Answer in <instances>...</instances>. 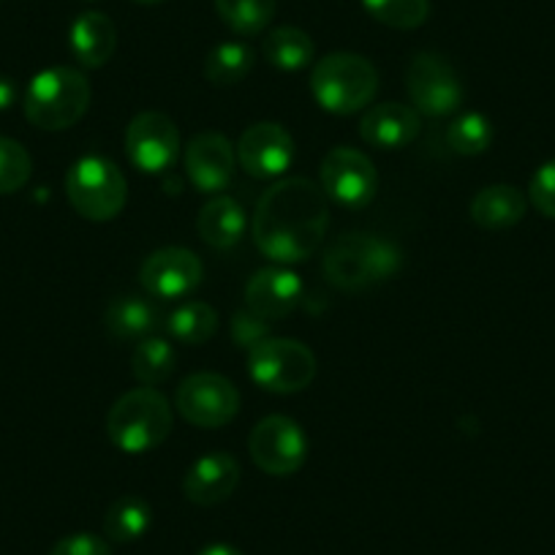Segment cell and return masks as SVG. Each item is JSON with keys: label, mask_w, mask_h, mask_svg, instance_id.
<instances>
[{"label": "cell", "mask_w": 555, "mask_h": 555, "mask_svg": "<svg viewBox=\"0 0 555 555\" xmlns=\"http://www.w3.org/2000/svg\"><path fill=\"white\" fill-rule=\"evenodd\" d=\"M405 90L416 112L447 117L463 104V82L455 68L436 52H416L405 68Z\"/></svg>", "instance_id": "cell-8"}, {"label": "cell", "mask_w": 555, "mask_h": 555, "mask_svg": "<svg viewBox=\"0 0 555 555\" xmlns=\"http://www.w3.org/2000/svg\"><path fill=\"white\" fill-rule=\"evenodd\" d=\"M185 172L202 194H221L234 178V147L223 133H196L185 147Z\"/></svg>", "instance_id": "cell-15"}, {"label": "cell", "mask_w": 555, "mask_h": 555, "mask_svg": "<svg viewBox=\"0 0 555 555\" xmlns=\"http://www.w3.org/2000/svg\"><path fill=\"white\" fill-rule=\"evenodd\" d=\"M137 3H142V7H156V3H164V0H137Z\"/></svg>", "instance_id": "cell-37"}, {"label": "cell", "mask_w": 555, "mask_h": 555, "mask_svg": "<svg viewBox=\"0 0 555 555\" xmlns=\"http://www.w3.org/2000/svg\"><path fill=\"white\" fill-rule=\"evenodd\" d=\"M17 99V88H14L12 79H3L0 77V109H9Z\"/></svg>", "instance_id": "cell-35"}, {"label": "cell", "mask_w": 555, "mask_h": 555, "mask_svg": "<svg viewBox=\"0 0 555 555\" xmlns=\"http://www.w3.org/2000/svg\"><path fill=\"white\" fill-rule=\"evenodd\" d=\"M300 300L302 281L284 267H264V270L254 272L245 286V306L267 322L286 319L300 306Z\"/></svg>", "instance_id": "cell-16"}, {"label": "cell", "mask_w": 555, "mask_h": 555, "mask_svg": "<svg viewBox=\"0 0 555 555\" xmlns=\"http://www.w3.org/2000/svg\"><path fill=\"white\" fill-rule=\"evenodd\" d=\"M420 131H423L420 112L414 106L398 104V101L371 106L360 120V137L378 151H400V147L411 145Z\"/></svg>", "instance_id": "cell-17"}, {"label": "cell", "mask_w": 555, "mask_h": 555, "mask_svg": "<svg viewBox=\"0 0 555 555\" xmlns=\"http://www.w3.org/2000/svg\"><path fill=\"white\" fill-rule=\"evenodd\" d=\"M322 191L335 205L362 210L376 199L378 172L365 153L354 147H333L322 158Z\"/></svg>", "instance_id": "cell-11"}, {"label": "cell", "mask_w": 555, "mask_h": 555, "mask_svg": "<svg viewBox=\"0 0 555 555\" xmlns=\"http://www.w3.org/2000/svg\"><path fill=\"white\" fill-rule=\"evenodd\" d=\"M196 229L199 237L205 240L210 248L227 250L240 243L245 234V210L237 199L232 196H212L196 218Z\"/></svg>", "instance_id": "cell-21"}, {"label": "cell", "mask_w": 555, "mask_h": 555, "mask_svg": "<svg viewBox=\"0 0 555 555\" xmlns=\"http://www.w3.org/2000/svg\"><path fill=\"white\" fill-rule=\"evenodd\" d=\"M196 555H243L237 547H232V544H223V542H216V544H207V547H202Z\"/></svg>", "instance_id": "cell-36"}, {"label": "cell", "mask_w": 555, "mask_h": 555, "mask_svg": "<svg viewBox=\"0 0 555 555\" xmlns=\"http://www.w3.org/2000/svg\"><path fill=\"white\" fill-rule=\"evenodd\" d=\"M50 555H112V550L95 533H72V537H63L50 550Z\"/></svg>", "instance_id": "cell-34"}, {"label": "cell", "mask_w": 555, "mask_h": 555, "mask_svg": "<svg viewBox=\"0 0 555 555\" xmlns=\"http://www.w3.org/2000/svg\"><path fill=\"white\" fill-rule=\"evenodd\" d=\"M180 416L196 428H223L237 416L240 392L221 373H194L175 395Z\"/></svg>", "instance_id": "cell-9"}, {"label": "cell", "mask_w": 555, "mask_h": 555, "mask_svg": "<svg viewBox=\"0 0 555 555\" xmlns=\"http://www.w3.org/2000/svg\"><path fill=\"white\" fill-rule=\"evenodd\" d=\"M240 485V463L229 452H207L189 468L183 493L196 506L223 504Z\"/></svg>", "instance_id": "cell-18"}, {"label": "cell", "mask_w": 555, "mask_h": 555, "mask_svg": "<svg viewBox=\"0 0 555 555\" xmlns=\"http://www.w3.org/2000/svg\"><path fill=\"white\" fill-rule=\"evenodd\" d=\"M267 319L256 317L250 308H245V311L234 313L232 319V338L237 340L240 346H248V349H254L256 344H261V340L267 338Z\"/></svg>", "instance_id": "cell-33"}, {"label": "cell", "mask_w": 555, "mask_h": 555, "mask_svg": "<svg viewBox=\"0 0 555 555\" xmlns=\"http://www.w3.org/2000/svg\"><path fill=\"white\" fill-rule=\"evenodd\" d=\"M202 278H205V267L199 256L178 245L151 254L139 270V284L158 300H183L191 292H196Z\"/></svg>", "instance_id": "cell-13"}, {"label": "cell", "mask_w": 555, "mask_h": 555, "mask_svg": "<svg viewBox=\"0 0 555 555\" xmlns=\"http://www.w3.org/2000/svg\"><path fill=\"white\" fill-rule=\"evenodd\" d=\"M447 142L457 156H479L493 142V126L479 112H468L452 122L450 131H447Z\"/></svg>", "instance_id": "cell-30"}, {"label": "cell", "mask_w": 555, "mask_h": 555, "mask_svg": "<svg viewBox=\"0 0 555 555\" xmlns=\"http://www.w3.org/2000/svg\"><path fill=\"white\" fill-rule=\"evenodd\" d=\"M131 371L142 387H156L175 373V349L169 340L151 335L139 340L131 354Z\"/></svg>", "instance_id": "cell-26"}, {"label": "cell", "mask_w": 555, "mask_h": 555, "mask_svg": "<svg viewBox=\"0 0 555 555\" xmlns=\"http://www.w3.org/2000/svg\"><path fill=\"white\" fill-rule=\"evenodd\" d=\"M330 227L327 194L308 178H286L261 194L254 243L278 264H297L322 248Z\"/></svg>", "instance_id": "cell-1"}, {"label": "cell", "mask_w": 555, "mask_h": 555, "mask_svg": "<svg viewBox=\"0 0 555 555\" xmlns=\"http://www.w3.org/2000/svg\"><path fill=\"white\" fill-rule=\"evenodd\" d=\"M90 106V82L68 66L36 74L25 93V117L41 131H66L77 126Z\"/></svg>", "instance_id": "cell-4"}, {"label": "cell", "mask_w": 555, "mask_h": 555, "mask_svg": "<svg viewBox=\"0 0 555 555\" xmlns=\"http://www.w3.org/2000/svg\"><path fill=\"white\" fill-rule=\"evenodd\" d=\"M104 324L117 340H137L139 344V340L156 335L158 311L145 300V297H115V300L106 306Z\"/></svg>", "instance_id": "cell-22"}, {"label": "cell", "mask_w": 555, "mask_h": 555, "mask_svg": "<svg viewBox=\"0 0 555 555\" xmlns=\"http://www.w3.org/2000/svg\"><path fill=\"white\" fill-rule=\"evenodd\" d=\"M126 153L139 172L162 175L178 162L180 133L172 117L142 112L126 128Z\"/></svg>", "instance_id": "cell-12"}, {"label": "cell", "mask_w": 555, "mask_h": 555, "mask_svg": "<svg viewBox=\"0 0 555 555\" xmlns=\"http://www.w3.org/2000/svg\"><path fill=\"white\" fill-rule=\"evenodd\" d=\"M250 68H254V50L243 41H227L207 55L205 77L218 88H229V85L243 82Z\"/></svg>", "instance_id": "cell-27"}, {"label": "cell", "mask_w": 555, "mask_h": 555, "mask_svg": "<svg viewBox=\"0 0 555 555\" xmlns=\"http://www.w3.org/2000/svg\"><path fill=\"white\" fill-rule=\"evenodd\" d=\"M248 452L256 466L270 477H292L306 463L308 439L295 420L272 414L250 430Z\"/></svg>", "instance_id": "cell-10"}, {"label": "cell", "mask_w": 555, "mask_h": 555, "mask_svg": "<svg viewBox=\"0 0 555 555\" xmlns=\"http://www.w3.org/2000/svg\"><path fill=\"white\" fill-rule=\"evenodd\" d=\"M261 50H264L267 63L281 68V72H300L317 55V47H313L311 36L300 28H289V25L267 34Z\"/></svg>", "instance_id": "cell-23"}, {"label": "cell", "mask_w": 555, "mask_h": 555, "mask_svg": "<svg viewBox=\"0 0 555 555\" xmlns=\"http://www.w3.org/2000/svg\"><path fill=\"white\" fill-rule=\"evenodd\" d=\"M218 17L240 36H256L275 17V0H216Z\"/></svg>", "instance_id": "cell-28"}, {"label": "cell", "mask_w": 555, "mask_h": 555, "mask_svg": "<svg viewBox=\"0 0 555 555\" xmlns=\"http://www.w3.org/2000/svg\"><path fill=\"white\" fill-rule=\"evenodd\" d=\"M295 139L281 122H254L237 145V162L250 178H281L295 164Z\"/></svg>", "instance_id": "cell-14"}, {"label": "cell", "mask_w": 555, "mask_h": 555, "mask_svg": "<svg viewBox=\"0 0 555 555\" xmlns=\"http://www.w3.org/2000/svg\"><path fill=\"white\" fill-rule=\"evenodd\" d=\"M106 434L126 455H145L172 434V409L158 389L139 387L115 400L106 414Z\"/></svg>", "instance_id": "cell-3"}, {"label": "cell", "mask_w": 555, "mask_h": 555, "mask_svg": "<svg viewBox=\"0 0 555 555\" xmlns=\"http://www.w3.org/2000/svg\"><path fill=\"white\" fill-rule=\"evenodd\" d=\"M167 330L178 344L185 346H202L216 335L218 330V313L216 308L207 302L189 300L183 306L175 308L167 319Z\"/></svg>", "instance_id": "cell-25"}, {"label": "cell", "mask_w": 555, "mask_h": 555, "mask_svg": "<svg viewBox=\"0 0 555 555\" xmlns=\"http://www.w3.org/2000/svg\"><path fill=\"white\" fill-rule=\"evenodd\" d=\"M400 248L376 234L351 232L324 250V275L344 292H362L384 284L400 270Z\"/></svg>", "instance_id": "cell-2"}, {"label": "cell", "mask_w": 555, "mask_h": 555, "mask_svg": "<svg viewBox=\"0 0 555 555\" xmlns=\"http://www.w3.org/2000/svg\"><path fill=\"white\" fill-rule=\"evenodd\" d=\"M528 199L544 218H555V158L544 162L533 172L531 185H528Z\"/></svg>", "instance_id": "cell-32"}, {"label": "cell", "mask_w": 555, "mask_h": 555, "mask_svg": "<svg viewBox=\"0 0 555 555\" xmlns=\"http://www.w3.org/2000/svg\"><path fill=\"white\" fill-rule=\"evenodd\" d=\"M311 93L333 115H354L378 93V72L367 57L354 52L324 55L311 72Z\"/></svg>", "instance_id": "cell-5"}, {"label": "cell", "mask_w": 555, "mask_h": 555, "mask_svg": "<svg viewBox=\"0 0 555 555\" xmlns=\"http://www.w3.org/2000/svg\"><path fill=\"white\" fill-rule=\"evenodd\" d=\"M117 47V30L101 12H88L72 25V52L85 68H101L109 63Z\"/></svg>", "instance_id": "cell-20"}, {"label": "cell", "mask_w": 555, "mask_h": 555, "mask_svg": "<svg viewBox=\"0 0 555 555\" xmlns=\"http://www.w3.org/2000/svg\"><path fill=\"white\" fill-rule=\"evenodd\" d=\"M66 196L74 210L95 223L120 216L128 199V183L120 167L104 156H82L66 175Z\"/></svg>", "instance_id": "cell-6"}, {"label": "cell", "mask_w": 555, "mask_h": 555, "mask_svg": "<svg viewBox=\"0 0 555 555\" xmlns=\"http://www.w3.org/2000/svg\"><path fill=\"white\" fill-rule=\"evenodd\" d=\"M248 373L267 392H302L317 376V357L300 340L264 338L248 349Z\"/></svg>", "instance_id": "cell-7"}, {"label": "cell", "mask_w": 555, "mask_h": 555, "mask_svg": "<svg viewBox=\"0 0 555 555\" xmlns=\"http://www.w3.org/2000/svg\"><path fill=\"white\" fill-rule=\"evenodd\" d=\"M30 175H34L30 153L20 145L17 139L0 137V196L23 189Z\"/></svg>", "instance_id": "cell-31"}, {"label": "cell", "mask_w": 555, "mask_h": 555, "mask_svg": "<svg viewBox=\"0 0 555 555\" xmlns=\"http://www.w3.org/2000/svg\"><path fill=\"white\" fill-rule=\"evenodd\" d=\"M153 509L145 499L139 495H122L106 509L104 515V533L112 542H137L142 533L151 528Z\"/></svg>", "instance_id": "cell-24"}, {"label": "cell", "mask_w": 555, "mask_h": 555, "mask_svg": "<svg viewBox=\"0 0 555 555\" xmlns=\"http://www.w3.org/2000/svg\"><path fill=\"white\" fill-rule=\"evenodd\" d=\"M528 210V199L515 185H488L472 199V221L488 232L517 227Z\"/></svg>", "instance_id": "cell-19"}, {"label": "cell", "mask_w": 555, "mask_h": 555, "mask_svg": "<svg viewBox=\"0 0 555 555\" xmlns=\"http://www.w3.org/2000/svg\"><path fill=\"white\" fill-rule=\"evenodd\" d=\"M373 20L395 30H414L425 25L430 14V0H362Z\"/></svg>", "instance_id": "cell-29"}]
</instances>
